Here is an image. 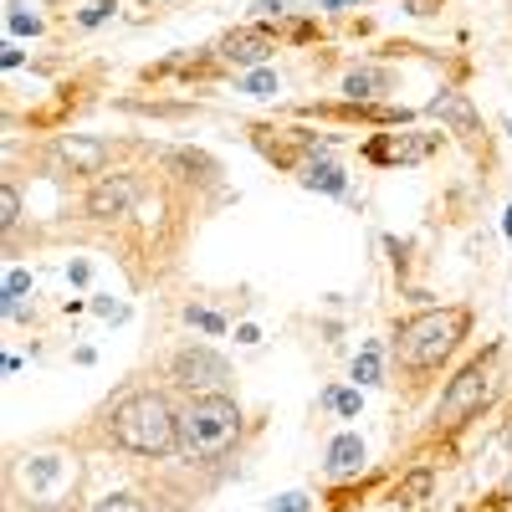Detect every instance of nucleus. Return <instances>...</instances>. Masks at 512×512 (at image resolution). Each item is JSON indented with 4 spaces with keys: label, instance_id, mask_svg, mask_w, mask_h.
<instances>
[{
    "label": "nucleus",
    "instance_id": "6",
    "mask_svg": "<svg viewBox=\"0 0 512 512\" xmlns=\"http://www.w3.org/2000/svg\"><path fill=\"white\" fill-rule=\"evenodd\" d=\"M441 149V134L431 128H410V134H374L364 144V159L369 164H425Z\"/></svg>",
    "mask_w": 512,
    "mask_h": 512
},
{
    "label": "nucleus",
    "instance_id": "14",
    "mask_svg": "<svg viewBox=\"0 0 512 512\" xmlns=\"http://www.w3.org/2000/svg\"><path fill=\"white\" fill-rule=\"evenodd\" d=\"M431 487H436V472H431V466H415V472L395 487L390 502H395V507H420L425 497H431Z\"/></svg>",
    "mask_w": 512,
    "mask_h": 512
},
{
    "label": "nucleus",
    "instance_id": "10",
    "mask_svg": "<svg viewBox=\"0 0 512 512\" xmlns=\"http://www.w3.org/2000/svg\"><path fill=\"white\" fill-rule=\"evenodd\" d=\"M431 113L451 128V134H461V139H472V134H482V118H477V108L466 103L461 93H441L436 103H431Z\"/></svg>",
    "mask_w": 512,
    "mask_h": 512
},
{
    "label": "nucleus",
    "instance_id": "13",
    "mask_svg": "<svg viewBox=\"0 0 512 512\" xmlns=\"http://www.w3.org/2000/svg\"><path fill=\"white\" fill-rule=\"evenodd\" d=\"M297 175H303V185H308V190H328V195H344V190H349L344 169L328 164V159H308L303 169H297Z\"/></svg>",
    "mask_w": 512,
    "mask_h": 512
},
{
    "label": "nucleus",
    "instance_id": "8",
    "mask_svg": "<svg viewBox=\"0 0 512 512\" xmlns=\"http://www.w3.org/2000/svg\"><path fill=\"white\" fill-rule=\"evenodd\" d=\"M134 200H139V185H134V180H128V175H108V180H98L93 195H88V216H98V221L128 216V210H134Z\"/></svg>",
    "mask_w": 512,
    "mask_h": 512
},
{
    "label": "nucleus",
    "instance_id": "19",
    "mask_svg": "<svg viewBox=\"0 0 512 512\" xmlns=\"http://www.w3.org/2000/svg\"><path fill=\"white\" fill-rule=\"evenodd\" d=\"M16 216H21V195H16V185H6L0 190V221L16 226Z\"/></svg>",
    "mask_w": 512,
    "mask_h": 512
},
{
    "label": "nucleus",
    "instance_id": "20",
    "mask_svg": "<svg viewBox=\"0 0 512 512\" xmlns=\"http://www.w3.org/2000/svg\"><path fill=\"white\" fill-rule=\"evenodd\" d=\"M26 477H31L36 487H47V482L57 477V461H52V456H36V466H26Z\"/></svg>",
    "mask_w": 512,
    "mask_h": 512
},
{
    "label": "nucleus",
    "instance_id": "17",
    "mask_svg": "<svg viewBox=\"0 0 512 512\" xmlns=\"http://www.w3.org/2000/svg\"><path fill=\"white\" fill-rule=\"evenodd\" d=\"M241 93H251V98H272V93H277V77H272V72H251V77L241 82Z\"/></svg>",
    "mask_w": 512,
    "mask_h": 512
},
{
    "label": "nucleus",
    "instance_id": "16",
    "mask_svg": "<svg viewBox=\"0 0 512 512\" xmlns=\"http://www.w3.org/2000/svg\"><path fill=\"white\" fill-rule=\"evenodd\" d=\"M354 379H359V384H379V344H369V349L354 359Z\"/></svg>",
    "mask_w": 512,
    "mask_h": 512
},
{
    "label": "nucleus",
    "instance_id": "28",
    "mask_svg": "<svg viewBox=\"0 0 512 512\" xmlns=\"http://www.w3.org/2000/svg\"><path fill=\"white\" fill-rule=\"evenodd\" d=\"M318 6H328V11H338V6H364V0H318Z\"/></svg>",
    "mask_w": 512,
    "mask_h": 512
},
{
    "label": "nucleus",
    "instance_id": "24",
    "mask_svg": "<svg viewBox=\"0 0 512 512\" xmlns=\"http://www.w3.org/2000/svg\"><path fill=\"white\" fill-rule=\"evenodd\" d=\"M6 21H11V31H16V36H26V31L36 36V31H41V21H36V16H26L21 6H11V16H6Z\"/></svg>",
    "mask_w": 512,
    "mask_h": 512
},
{
    "label": "nucleus",
    "instance_id": "11",
    "mask_svg": "<svg viewBox=\"0 0 512 512\" xmlns=\"http://www.w3.org/2000/svg\"><path fill=\"white\" fill-rule=\"evenodd\" d=\"M57 159H62V164H72V175H98L103 159H108V144L72 134V139H62V144H57Z\"/></svg>",
    "mask_w": 512,
    "mask_h": 512
},
{
    "label": "nucleus",
    "instance_id": "26",
    "mask_svg": "<svg viewBox=\"0 0 512 512\" xmlns=\"http://www.w3.org/2000/svg\"><path fill=\"white\" fill-rule=\"evenodd\" d=\"M441 6H446V0H405V11H410V16H436Z\"/></svg>",
    "mask_w": 512,
    "mask_h": 512
},
{
    "label": "nucleus",
    "instance_id": "18",
    "mask_svg": "<svg viewBox=\"0 0 512 512\" xmlns=\"http://www.w3.org/2000/svg\"><path fill=\"white\" fill-rule=\"evenodd\" d=\"M185 318H190L195 328H205V333H226V318L210 313V308H185Z\"/></svg>",
    "mask_w": 512,
    "mask_h": 512
},
{
    "label": "nucleus",
    "instance_id": "29",
    "mask_svg": "<svg viewBox=\"0 0 512 512\" xmlns=\"http://www.w3.org/2000/svg\"><path fill=\"white\" fill-rule=\"evenodd\" d=\"M31 512H67V507H62V502H36Z\"/></svg>",
    "mask_w": 512,
    "mask_h": 512
},
{
    "label": "nucleus",
    "instance_id": "3",
    "mask_svg": "<svg viewBox=\"0 0 512 512\" xmlns=\"http://www.w3.org/2000/svg\"><path fill=\"white\" fill-rule=\"evenodd\" d=\"M241 436V405L231 395H195L180 410V456L205 466V461H221Z\"/></svg>",
    "mask_w": 512,
    "mask_h": 512
},
{
    "label": "nucleus",
    "instance_id": "15",
    "mask_svg": "<svg viewBox=\"0 0 512 512\" xmlns=\"http://www.w3.org/2000/svg\"><path fill=\"white\" fill-rule=\"evenodd\" d=\"M323 405H333V410L344 415V420H354L364 400H359V390H328V395H323Z\"/></svg>",
    "mask_w": 512,
    "mask_h": 512
},
{
    "label": "nucleus",
    "instance_id": "12",
    "mask_svg": "<svg viewBox=\"0 0 512 512\" xmlns=\"http://www.w3.org/2000/svg\"><path fill=\"white\" fill-rule=\"evenodd\" d=\"M390 88H395V72H390V67H354V72L344 77V93H349L354 103H369V98L390 93Z\"/></svg>",
    "mask_w": 512,
    "mask_h": 512
},
{
    "label": "nucleus",
    "instance_id": "27",
    "mask_svg": "<svg viewBox=\"0 0 512 512\" xmlns=\"http://www.w3.org/2000/svg\"><path fill=\"white\" fill-rule=\"evenodd\" d=\"M0 62H6V67H21V52L11 47V41H6V47H0Z\"/></svg>",
    "mask_w": 512,
    "mask_h": 512
},
{
    "label": "nucleus",
    "instance_id": "5",
    "mask_svg": "<svg viewBox=\"0 0 512 512\" xmlns=\"http://www.w3.org/2000/svg\"><path fill=\"white\" fill-rule=\"evenodd\" d=\"M169 374H175V384L200 390V395H226V384H231V364L216 349H185V354H175Z\"/></svg>",
    "mask_w": 512,
    "mask_h": 512
},
{
    "label": "nucleus",
    "instance_id": "4",
    "mask_svg": "<svg viewBox=\"0 0 512 512\" xmlns=\"http://www.w3.org/2000/svg\"><path fill=\"white\" fill-rule=\"evenodd\" d=\"M492 384H497V344L446 384V395L436 405V420L446 425V431H456V425H466L472 415H482V405L492 400Z\"/></svg>",
    "mask_w": 512,
    "mask_h": 512
},
{
    "label": "nucleus",
    "instance_id": "7",
    "mask_svg": "<svg viewBox=\"0 0 512 512\" xmlns=\"http://www.w3.org/2000/svg\"><path fill=\"white\" fill-rule=\"evenodd\" d=\"M221 62H231V67H262L272 52H277V36L267 31V26H236V31H226L221 36Z\"/></svg>",
    "mask_w": 512,
    "mask_h": 512
},
{
    "label": "nucleus",
    "instance_id": "9",
    "mask_svg": "<svg viewBox=\"0 0 512 512\" xmlns=\"http://www.w3.org/2000/svg\"><path fill=\"white\" fill-rule=\"evenodd\" d=\"M364 441L354 436V431H344V436H333L328 441V461H323V472L328 477H359L364 472Z\"/></svg>",
    "mask_w": 512,
    "mask_h": 512
},
{
    "label": "nucleus",
    "instance_id": "1",
    "mask_svg": "<svg viewBox=\"0 0 512 512\" xmlns=\"http://www.w3.org/2000/svg\"><path fill=\"white\" fill-rule=\"evenodd\" d=\"M108 436L128 456H169V451H180V415L159 390H134L113 405Z\"/></svg>",
    "mask_w": 512,
    "mask_h": 512
},
{
    "label": "nucleus",
    "instance_id": "22",
    "mask_svg": "<svg viewBox=\"0 0 512 512\" xmlns=\"http://www.w3.org/2000/svg\"><path fill=\"white\" fill-rule=\"evenodd\" d=\"M26 292H31V272H11L6 277V303H21Z\"/></svg>",
    "mask_w": 512,
    "mask_h": 512
},
{
    "label": "nucleus",
    "instance_id": "30",
    "mask_svg": "<svg viewBox=\"0 0 512 512\" xmlns=\"http://www.w3.org/2000/svg\"><path fill=\"white\" fill-rule=\"evenodd\" d=\"M502 231H507V241H512V205H507V221H502Z\"/></svg>",
    "mask_w": 512,
    "mask_h": 512
},
{
    "label": "nucleus",
    "instance_id": "23",
    "mask_svg": "<svg viewBox=\"0 0 512 512\" xmlns=\"http://www.w3.org/2000/svg\"><path fill=\"white\" fill-rule=\"evenodd\" d=\"M93 512H144V502L139 497H103Z\"/></svg>",
    "mask_w": 512,
    "mask_h": 512
},
{
    "label": "nucleus",
    "instance_id": "25",
    "mask_svg": "<svg viewBox=\"0 0 512 512\" xmlns=\"http://www.w3.org/2000/svg\"><path fill=\"white\" fill-rule=\"evenodd\" d=\"M272 512H313V502L303 497V492H287V497H277V507Z\"/></svg>",
    "mask_w": 512,
    "mask_h": 512
},
{
    "label": "nucleus",
    "instance_id": "2",
    "mask_svg": "<svg viewBox=\"0 0 512 512\" xmlns=\"http://www.w3.org/2000/svg\"><path fill=\"white\" fill-rule=\"evenodd\" d=\"M466 328H472V308H431V313H415L395 328V359L405 374H425V369H441L456 349Z\"/></svg>",
    "mask_w": 512,
    "mask_h": 512
},
{
    "label": "nucleus",
    "instance_id": "21",
    "mask_svg": "<svg viewBox=\"0 0 512 512\" xmlns=\"http://www.w3.org/2000/svg\"><path fill=\"white\" fill-rule=\"evenodd\" d=\"M113 11H118V6H113V0H93V6H88V11H82L77 21H82V26H103V21H108Z\"/></svg>",
    "mask_w": 512,
    "mask_h": 512
}]
</instances>
